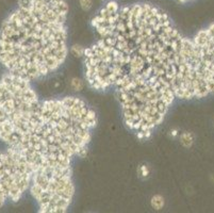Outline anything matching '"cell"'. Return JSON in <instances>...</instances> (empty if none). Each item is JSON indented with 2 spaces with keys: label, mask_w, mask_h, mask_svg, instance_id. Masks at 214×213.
Returning a JSON list of instances; mask_svg holds the SVG:
<instances>
[{
  "label": "cell",
  "mask_w": 214,
  "mask_h": 213,
  "mask_svg": "<svg viewBox=\"0 0 214 213\" xmlns=\"http://www.w3.org/2000/svg\"><path fill=\"white\" fill-rule=\"evenodd\" d=\"M151 206L156 210L162 209L164 206V198L161 195H154L151 198Z\"/></svg>",
  "instance_id": "obj_7"
},
{
  "label": "cell",
  "mask_w": 214,
  "mask_h": 213,
  "mask_svg": "<svg viewBox=\"0 0 214 213\" xmlns=\"http://www.w3.org/2000/svg\"><path fill=\"white\" fill-rule=\"evenodd\" d=\"M65 0H19L0 31V62L30 81L58 71L68 54Z\"/></svg>",
  "instance_id": "obj_3"
},
{
  "label": "cell",
  "mask_w": 214,
  "mask_h": 213,
  "mask_svg": "<svg viewBox=\"0 0 214 213\" xmlns=\"http://www.w3.org/2000/svg\"><path fill=\"white\" fill-rule=\"evenodd\" d=\"M213 46H214V25H213Z\"/></svg>",
  "instance_id": "obj_11"
},
{
  "label": "cell",
  "mask_w": 214,
  "mask_h": 213,
  "mask_svg": "<svg viewBox=\"0 0 214 213\" xmlns=\"http://www.w3.org/2000/svg\"><path fill=\"white\" fill-rule=\"evenodd\" d=\"M80 7L84 10V11H90L93 7V0H79Z\"/></svg>",
  "instance_id": "obj_8"
},
{
  "label": "cell",
  "mask_w": 214,
  "mask_h": 213,
  "mask_svg": "<svg viewBox=\"0 0 214 213\" xmlns=\"http://www.w3.org/2000/svg\"><path fill=\"white\" fill-rule=\"evenodd\" d=\"M29 190L40 212H66L73 202L76 191L71 165L34 168Z\"/></svg>",
  "instance_id": "obj_5"
},
{
  "label": "cell",
  "mask_w": 214,
  "mask_h": 213,
  "mask_svg": "<svg viewBox=\"0 0 214 213\" xmlns=\"http://www.w3.org/2000/svg\"><path fill=\"white\" fill-rule=\"evenodd\" d=\"M32 167L15 150L0 151V208L7 201H18L29 190Z\"/></svg>",
  "instance_id": "obj_6"
},
{
  "label": "cell",
  "mask_w": 214,
  "mask_h": 213,
  "mask_svg": "<svg viewBox=\"0 0 214 213\" xmlns=\"http://www.w3.org/2000/svg\"><path fill=\"white\" fill-rule=\"evenodd\" d=\"M97 124L96 113L75 96L41 100L0 119V140L32 167L71 165L83 156Z\"/></svg>",
  "instance_id": "obj_2"
},
{
  "label": "cell",
  "mask_w": 214,
  "mask_h": 213,
  "mask_svg": "<svg viewBox=\"0 0 214 213\" xmlns=\"http://www.w3.org/2000/svg\"><path fill=\"white\" fill-rule=\"evenodd\" d=\"M191 134L190 133H183L181 136V142L184 143V142H187L189 143V145H191V143L193 142V139L192 137H190Z\"/></svg>",
  "instance_id": "obj_9"
},
{
  "label": "cell",
  "mask_w": 214,
  "mask_h": 213,
  "mask_svg": "<svg viewBox=\"0 0 214 213\" xmlns=\"http://www.w3.org/2000/svg\"><path fill=\"white\" fill-rule=\"evenodd\" d=\"M176 1H178V2H180V3H187V2L193 1V0H176Z\"/></svg>",
  "instance_id": "obj_10"
},
{
  "label": "cell",
  "mask_w": 214,
  "mask_h": 213,
  "mask_svg": "<svg viewBox=\"0 0 214 213\" xmlns=\"http://www.w3.org/2000/svg\"><path fill=\"white\" fill-rule=\"evenodd\" d=\"M126 127L147 139L163 123L176 99L174 91L157 83H127L114 89Z\"/></svg>",
  "instance_id": "obj_4"
},
{
  "label": "cell",
  "mask_w": 214,
  "mask_h": 213,
  "mask_svg": "<svg viewBox=\"0 0 214 213\" xmlns=\"http://www.w3.org/2000/svg\"><path fill=\"white\" fill-rule=\"evenodd\" d=\"M96 40L84 48L83 67L94 90L126 83L167 85L185 99L191 79L192 38L151 3L107 2L92 19Z\"/></svg>",
  "instance_id": "obj_1"
}]
</instances>
